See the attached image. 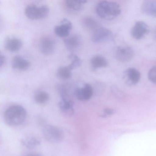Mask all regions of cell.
<instances>
[{
    "label": "cell",
    "mask_w": 156,
    "mask_h": 156,
    "mask_svg": "<svg viewBox=\"0 0 156 156\" xmlns=\"http://www.w3.org/2000/svg\"><path fill=\"white\" fill-rule=\"evenodd\" d=\"M96 12L100 18L109 20L118 17L121 12V9L119 5L116 2L102 1L98 4Z\"/></svg>",
    "instance_id": "obj_1"
},
{
    "label": "cell",
    "mask_w": 156,
    "mask_h": 156,
    "mask_svg": "<svg viewBox=\"0 0 156 156\" xmlns=\"http://www.w3.org/2000/svg\"><path fill=\"white\" fill-rule=\"evenodd\" d=\"M27 112L22 106L14 105L8 108L5 111L4 118L5 122L10 126H17L22 124L26 119Z\"/></svg>",
    "instance_id": "obj_2"
},
{
    "label": "cell",
    "mask_w": 156,
    "mask_h": 156,
    "mask_svg": "<svg viewBox=\"0 0 156 156\" xmlns=\"http://www.w3.org/2000/svg\"><path fill=\"white\" fill-rule=\"evenodd\" d=\"M43 134L45 139L52 143H58L62 141L64 137L63 131L55 126L48 125L43 129Z\"/></svg>",
    "instance_id": "obj_3"
},
{
    "label": "cell",
    "mask_w": 156,
    "mask_h": 156,
    "mask_svg": "<svg viewBox=\"0 0 156 156\" xmlns=\"http://www.w3.org/2000/svg\"><path fill=\"white\" fill-rule=\"evenodd\" d=\"M49 9L46 5L37 7L34 5L27 6L25 10L26 16L29 19L37 20L43 19L48 15Z\"/></svg>",
    "instance_id": "obj_4"
},
{
    "label": "cell",
    "mask_w": 156,
    "mask_h": 156,
    "mask_svg": "<svg viewBox=\"0 0 156 156\" xmlns=\"http://www.w3.org/2000/svg\"><path fill=\"white\" fill-rule=\"evenodd\" d=\"M113 35L112 33L109 29L99 27L94 31L92 40L97 43L107 41L112 39Z\"/></svg>",
    "instance_id": "obj_5"
},
{
    "label": "cell",
    "mask_w": 156,
    "mask_h": 156,
    "mask_svg": "<svg viewBox=\"0 0 156 156\" xmlns=\"http://www.w3.org/2000/svg\"><path fill=\"white\" fill-rule=\"evenodd\" d=\"M149 28L144 22L137 21L131 30L132 37L136 40H140L144 38L148 33Z\"/></svg>",
    "instance_id": "obj_6"
},
{
    "label": "cell",
    "mask_w": 156,
    "mask_h": 156,
    "mask_svg": "<svg viewBox=\"0 0 156 156\" xmlns=\"http://www.w3.org/2000/svg\"><path fill=\"white\" fill-rule=\"evenodd\" d=\"M116 59L122 62H126L131 60L134 55L133 49L128 46L118 47L115 54Z\"/></svg>",
    "instance_id": "obj_7"
},
{
    "label": "cell",
    "mask_w": 156,
    "mask_h": 156,
    "mask_svg": "<svg viewBox=\"0 0 156 156\" xmlns=\"http://www.w3.org/2000/svg\"><path fill=\"white\" fill-rule=\"evenodd\" d=\"M63 40L66 48L71 51H74L79 50L82 44L81 37L77 35H69L64 38Z\"/></svg>",
    "instance_id": "obj_8"
},
{
    "label": "cell",
    "mask_w": 156,
    "mask_h": 156,
    "mask_svg": "<svg viewBox=\"0 0 156 156\" xmlns=\"http://www.w3.org/2000/svg\"><path fill=\"white\" fill-rule=\"evenodd\" d=\"M72 28V24L69 20L64 18L60 21V24L55 27L54 32L58 36L65 38L68 36Z\"/></svg>",
    "instance_id": "obj_9"
},
{
    "label": "cell",
    "mask_w": 156,
    "mask_h": 156,
    "mask_svg": "<svg viewBox=\"0 0 156 156\" xmlns=\"http://www.w3.org/2000/svg\"><path fill=\"white\" fill-rule=\"evenodd\" d=\"M140 77V72L133 67L128 68L124 72V79L126 83L129 85H134L137 84Z\"/></svg>",
    "instance_id": "obj_10"
},
{
    "label": "cell",
    "mask_w": 156,
    "mask_h": 156,
    "mask_svg": "<svg viewBox=\"0 0 156 156\" xmlns=\"http://www.w3.org/2000/svg\"><path fill=\"white\" fill-rule=\"evenodd\" d=\"M55 45V42L52 39L48 37H44L40 41L39 48L42 53L49 55L54 52Z\"/></svg>",
    "instance_id": "obj_11"
},
{
    "label": "cell",
    "mask_w": 156,
    "mask_h": 156,
    "mask_svg": "<svg viewBox=\"0 0 156 156\" xmlns=\"http://www.w3.org/2000/svg\"><path fill=\"white\" fill-rule=\"evenodd\" d=\"M93 93L92 87L89 84L86 83L81 88H78L75 89L74 93L79 100L85 101L90 99Z\"/></svg>",
    "instance_id": "obj_12"
},
{
    "label": "cell",
    "mask_w": 156,
    "mask_h": 156,
    "mask_svg": "<svg viewBox=\"0 0 156 156\" xmlns=\"http://www.w3.org/2000/svg\"><path fill=\"white\" fill-rule=\"evenodd\" d=\"M22 45V41L19 38L13 37L7 38L4 43V48L7 51L11 52L19 50Z\"/></svg>",
    "instance_id": "obj_13"
},
{
    "label": "cell",
    "mask_w": 156,
    "mask_h": 156,
    "mask_svg": "<svg viewBox=\"0 0 156 156\" xmlns=\"http://www.w3.org/2000/svg\"><path fill=\"white\" fill-rule=\"evenodd\" d=\"M141 10L145 15L156 17V0L144 1L141 5Z\"/></svg>",
    "instance_id": "obj_14"
},
{
    "label": "cell",
    "mask_w": 156,
    "mask_h": 156,
    "mask_svg": "<svg viewBox=\"0 0 156 156\" xmlns=\"http://www.w3.org/2000/svg\"><path fill=\"white\" fill-rule=\"evenodd\" d=\"M12 67L15 69L24 71L30 67L29 62L20 55H16L12 58L11 62Z\"/></svg>",
    "instance_id": "obj_15"
},
{
    "label": "cell",
    "mask_w": 156,
    "mask_h": 156,
    "mask_svg": "<svg viewBox=\"0 0 156 156\" xmlns=\"http://www.w3.org/2000/svg\"><path fill=\"white\" fill-rule=\"evenodd\" d=\"M58 107L61 111L67 115H73L74 112L73 108V102L67 99H62L58 104Z\"/></svg>",
    "instance_id": "obj_16"
},
{
    "label": "cell",
    "mask_w": 156,
    "mask_h": 156,
    "mask_svg": "<svg viewBox=\"0 0 156 156\" xmlns=\"http://www.w3.org/2000/svg\"><path fill=\"white\" fill-rule=\"evenodd\" d=\"M90 64L94 69H97L106 67L108 65V62L104 57L100 55H97L91 58Z\"/></svg>",
    "instance_id": "obj_17"
},
{
    "label": "cell",
    "mask_w": 156,
    "mask_h": 156,
    "mask_svg": "<svg viewBox=\"0 0 156 156\" xmlns=\"http://www.w3.org/2000/svg\"><path fill=\"white\" fill-rule=\"evenodd\" d=\"M67 6L74 10L80 9L87 2V0H65Z\"/></svg>",
    "instance_id": "obj_18"
},
{
    "label": "cell",
    "mask_w": 156,
    "mask_h": 156,
    "mask_svg": "<svg viewBox=\"0 0 156 156\" xmlns=\"http://www.w3.org/2000/svg\"><path fill=\"white\" fill-rule=\"evenodd\" d=\"M48 94L44 91H40L37 93L34 97L35 101L39 105L46 104L49 99Z\"/></svg>",
    "instance_id": "obj_19"
},
{
    "label": "cell",
    "mask_w": 156,
    "mask_h": 156,
    "mask_svg": "<svg viewBox=\"0 0 156 156\" xmlns=\"http://www.w3.org/2000/svg\"><path fill=\"white\" fill-rule=\"evenodd\" d=\"M71 70L68 66L61 67L57 69L56 75L60 78L64 79H69L71 76Z\"/></svg>",
    "instance_id": "obj_20"
},
{
    "label": "cell",
    "mask_w": 156,
    "mask_h": 156,
    "mask_svg": "<svg viewBox=\"0 0 156 156\" xmlns=\"http://www.w3.org/2000/svg\"><path fill=\"white\" fill-rule=\"evenodd\" d=\"M69 58L71 61V63L68 66L71 70L76 69L81 65V59L76 55L71 54L69 55Z\"/></svg>",
    "instance_id": "obj_21"
},
{
    "label": "cell",
    "mask_w": 156,
    "mask_h": 156,
    "mask_svg": "<svg viewBox=\"0 0 156 156\" xmlns=\"http://www.w3.org/2000/svg\"><path fill=\"white\" fill-rule=\"evenodd\" d=\"M23 144L29 149H32L39 145L40 141L36 138L31 137L23 140L22 141Z\"/></svg>",
    "instance_id": "obj_22"
},
{
    "label": "cell",
    "mask_w": 156,
    "mask_h": 156,
    "mask_svg": "<svg viewBox=\"0 0 156 156\" xmlns=\"http://www.w3.org/2000/svg\"><path fill=\"white\" fill-rule=\"evenodd\" d=\"M84 25L90 29L94 31L99 28L98 23L94 19L90 17H86L83 20Z\"/></svg>",
    "instance_id": "obj_23"
},
{
    "label": "cell",
    "mask_w": 156,
    "mask_h": 156,
    "mask_svg": "<svg viewBox=\"0 0 156 156\" xmlns=\"http://www.w3.org/2000/svg\"><path fill=\"white\" fill-rule=\"evenodd\" d=\"M148 76L151 82L156 83V66L153 67L149 70Z\"/></svg>",
    "instance_id": "obj_24"
},
{
    "label": "cell",
    "mask_w": 156,
    "mask_h": 156,
    "mask_svg": "<svg viewBox=\"0 0 156 156\" xmlns=\"http://www.w3.org/2000/svg\"><path fill=\"white\" fill-rule=\"evenodd\" d=\"M104 112L105 113L104 115L106 116V115H111L112 114L114 113V110L112 109L107 108L104 109Z\"/></svg>",
    "instance_id": "obj_25"
},
{
    "label": "cell",
    "mask_w": 156,
    "mask_h": 156,
    "mask_svg": "<svg viewBox=\"0 0 156 156\" xmlns=\"http://www.w3.org/2000/svg\"><path fill=\"white\" fill-rule=\"evenodd\" d=\"M5 61V58L4 56L1 53L0 54V66L1 67L4 63Z\"/></svg>",
    "instance_id": "obj_26"
},
{
    "label": "cell",
    "mask_w": 156,
    "mask_h": 156,
    "mask_svg": "<svg viewBox=\"0 0 156 156\" xmlns=\"http://www.w3.org/2000/svg\"><path fill=\"white\" fill-rule=\"evenodd\" d=\"M154 37L156 39V29L155 30L154 32Z\"/></svg>",
    "instance_id": "obj_27"
}]
</instances>
